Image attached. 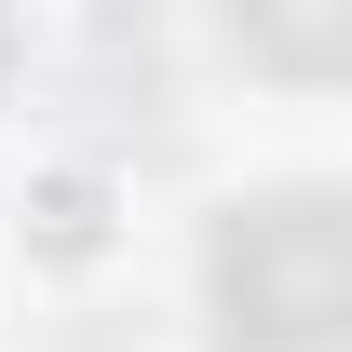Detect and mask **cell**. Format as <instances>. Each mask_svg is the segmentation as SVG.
I'll use <instances>...</instances> for the list:
<instances>
[{
    "label": "cell",
    "mask_w": 352,
    "mask_h": 352,
    "mask_svg": "<svg viewBox=\"0 0 352 352\" xmlns=\"http://www.w3.org/2000/svg\"><path fill=\"white\" fill-rule=\"evenodd\" d=\"M204 285H217L230 352H352V190L230 204Z\"/></svg>",
    "instance_id": "cell-1"
},
{
    "label": "cell",
    "mask_w": 352,
    "mask_h": 352,
    "mask_svg": "<svg viewBox=\"0 0 352 352\" xmlns=\"http://www.w3.org/2000/svg\"><path fill=\"white\" fill-rule=\"evenodd\" d=\"M258 68H352V28H298V14H244Z\"/></svg>",
    "instance_id": "cell-2"
}]
</instances>
